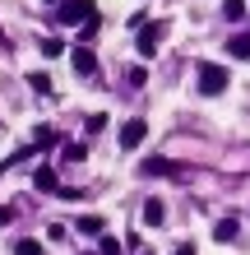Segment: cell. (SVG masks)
Listing matches in <instances>:
<instances>
[{
    "instance_id": "6da1fadb",
    "label": "cell",
    "mask_w": 250,
    "mask_h": 255,
    "mask_svg": "<svg viewBox=\"0 0 250 255\" xmlns=\"http://www.w3.org/2000/svg\"><path fill=\"white\" fill-rule=\"evenodd\" d=\"M88 14H93V0H61L51 23L56 28H75V23H88Z\"/></svg>"
},
{
    "instance_id": "7a4b0ae2",
    "label": "cell",
    "mask_w": 250,
    "mask_h": 255,
    "mask_svg": "<svg viewBox=\"0 0 250 255\" xmlns=\"http://www.w3.org/2000/svg\"><path fill=\"white\" fill-rule=\"evenodd\" d=\"M223 88H227V70H223V65H209V61H204V65H199V93L218 98Z\"/></svg>"
},
{
    "instance_id": "3957f363",
    "label": "cell",
    "mask_w": 250,
    "mask_h": 255,
    "mask_svg": "<svg viewBox=\"0 0 250 255\" xmlns=\"http://www.w3.org/2000/svg\"><path fill=\"white\" fill-rule=\"evenodd\" d=\"M70 65H75L79 79H93L97 74V51L93 47H70Z\"/></svg>"
},
{
    "instance_id": "277c9868",
    "label": "cell",
    "mask_w": 250,
    "mask_h": 255,
    "mask_svg": "<svg viewBox=\"0 0 250 255\" xmlns=\"http://www.w3.org/2000/svg\"><path fill=\"white\" fill-rule=\"evenodd\" d=\"M167 37V19H158V23H149L139 33V56H158V42Z\"/></svg>"
},
{
    "instance_id": "5b68a950",
    "label": "cell",
    "mask_w": 250,
    "mask_h": 255,
    "mask_svg": "<svg viewBox=\"0 0 250 255\" xmlns=\"http://www.w3.org/2000/svg\"><path fill=\"white\" fill-rule=\"evenodd\" d=\"M144 134H149V126H144L139 116H135V121H125L121 126V148H125V153H135V148L144 144Z\"/></svg>"
},
{
    "instance_id": "8992f818",
    "label": "cell",
    "mask_w": 250,
    "mask_h": 255,
    "mask_svg": "<svg viewBox=\"0 0 250 255\" xmlns=\"http://www.w3.org/2000/svg\"><path fill=\"white\" fill-rule=\"evenodd\" d=\"M237 237H241V223H237V218H223V223L213 228V242H223V246H232Z\"/></svg>"
},
{
    "instance_id": "52a82bcc",
    "label": "cell",
    "mask_w": 250,
    "mask_h": 255,
    "mask_svg": "<svg viewBox=\"0 0 250 255\" xmlns=\"http://www.w3.org/2000/svg\"><path fill=\"white\" fill-rule=\"evenodd\" d=\"M144 223H149V228H163L167 223V204L163 200H144Z\"/></svg>"
},
{
    "instance_id": "ba28073f",
    "label": "cell",
    "mask_w": 250,
    "mask_h": 255,
    "mask_svg": "<svg viewBox=\"0 0 250 255\" xmlns=\"http://www.w3.org/2000/svg\"><path fill=\"white\" fill-rule=\"evenodd\" d=\"M75 228H79L83 237H102V214H79Z\"/></svg>"
},
{
    "instance_id": "9c48e42d",
    "label": "cell",
    "mask_w": 250,
    "mask_h": 255,
    "mask_svg": "<svg viewBox=\"0 0 250 255\" xmlns=\"http://www.w3.org/2000/svg\"><path fill=\"white\" fill-rule=\"evenodd\" d=\"M33 186L37 190H56V167H51V162H42V167L33 172Z\"/></svg>"
},
{
    "instance_id": "30bf717a",
    "label": "cell",
    "mask_w": 250,
    "mask_h": 255,
    "mask_svg": "<svg viewBox=\"0 0 250 255\" xmlns=\"http://www.w3.org/2000/svg\"><path fill=\"white\" fill-rule=\"evenodd\" d=\"M61 51H70L61 37H42V56H47V61H61Z\"/></svg>"
},
{
    "instance_id": "8fae6325",
    "label": "cell",
    "mask_w": 250,
    "mask_h": 255,
    "mask_svg": "<svg viewBox=\"0 0 250 255\" xmlns=\"http://www.w3.org/2000/svg\"><path fill=\"white\" fill-rule=\"evenodd\" d=\"M227 51L237 56V61H250V33H246V37H232V42H227Z\"/></svg>"
},
{
    "instance_id": "7c38bea8",
    "label": "cell",
    "mask_w": 250,
    "mask_h": 255,
    "mask_svg": "<svg viewBox=\"0 0 250 255\" xmlns=\"http://www.w3.org/2000/svg\"><path fill=\"white\" fill-rule=\"evenodd\" d=\"M167 172H171L167 158H149V162H144V176H167Z\"/></svg>"
},
{
    "instance_id": "4fadbf2b",
    "label": "cell",
    "mask_w": 250,
    "mask_h": 255,
    "mask_svg": "<svg viewBox=\"0 0 250 255\" xmlns=\"http://www.w3.org/2000/svg\"><path fill=\"white\" fill-rule=\"evenodd\" d=\"M14 255H42V242H33V237H19V242H14Z\"/></svg>"
},
{
    "instance_id": "5bb4252c",
    "label": "cell",
    "mask_w": 250,
    "mask_h": 255,
    "mask_svg": "<svg viewBox=\"0 0 250 255\" xmlns=\"http://www.w3.org/2000/svg\"><path fill=\"white\" fill-rule=\"evenodd\" d=\"M223 19H246V0H227V5H223Z\"/></svg>"
},
{
    "instance_id": "9a60e30c",
    "label": "cell",
    "mask_w": 250,
    "mask_h": 255,
    "mask_svg": "<svg viewBox=\"0 0 250 255\" xmlns=\"http://www.w3.org/2000/svg\"><path fill=\"white\" fill-rule=\"evenodd\" d=\"M97 28H102V19H88V23H79V37H83V47L97 37Z\"/></svg>"
},
{
    "instance_id": "2e32d148",
    "label": "cell",
    "mask_w": 250,
    "mask_h": 255,
    "mask_svg": "<svg viewBox=\"0 0 250 255\" xmlns=\"http://www.w3.org/2000/svg\"><path fill=\"white\" fill-rule=\"evenodd\" d=\"M97 251L102 255H121V242H116V237H97Z\"/></svg>"
},
{
    "instance_id": "e0dca14e",
    "label": "cell",
    "mask_w": 250,
    "mask_h": 255,
    "mask_svg": "<svg viewBox=\"0 0 250 255\" xmlns=\"http://www.w3.org/2000/svg\"><path fill=\"white\" fill-rule=\"evenodd\" d=\"M102 126H107V116L97 112V116H88V121H83V134H102Z\"/></svg>"
},
{
    "instance_id": "ac0fdd59",
    "label": "cell",
    "mask_w": 250,
    "mask_h": 255,
    "mask_svg": "<svg viewBox=\"0 0 250 255\" xmlns=\"http://www.w3.org/2000/svg\"><path fill=\"white\" fill-rule=\"evenodd\" d=\"M28 84H33L37 93H51V79H47V74H42V70H37V74H28Z\"/></svg>"
},
{
    "instance_id": "d6986e66",
    "label": "cell",
    "mask_w": 250,
    "mask_h": 255,
    "mask_svg": "<svg viewBox=\"0 0 250 255\" xmlns=\"http://www.w3.org/2000/svg\"><path fill=\"white\" fill-rule=\"evenodd\" d=\"M144 79H149V70H144V65H130V88H144Z\"/></svg>"
},
{
    "instance_id": "ffe728a7",
    "label": "cell",
    "mask_w": 250,
    "mask_h": 255,
    "mask_svg": "<svg viewBox=\"0 0 250 255\" xmlns=\"http://www.w3.org/2000/svg\"><path fill=\"white\" fill-rule=\"evenodd\" d=\"M47 237H51V242H65V237H70V228H65V223H51V228H47Z\"/></svg>"
},
{
    "instance_id": "44dd1931",
    "label": "cell",
    "mask_w": 250,
    "mask_h": 255,
    "mask_svg": "<svg viewBox=\"0 0 250 255\" xmlns=\"http://www.w3.org/2000/svg\"><path fill=\"white\" fill-rule=\"evenodd\" d=\"M171 255H195V246H190V242H181V246H176Z\"/></svg>"
},
{
    "instance_id": "7402d4cb",
    "label": "cell",
    "mask_w": 250,
    "mask_h": 255,
    "mask_svg": "<svg viewBox=\"0 0 250 255\" xmlns=\"http://www.w3.org/2000/svg\"><path fill=\"white\" fill-rule=\"evenodd\" d=\"M9 218H14V214H9V209H5V204H0V223H9Z\"/></svg>"
},
{
    "instance_id": "603a6c76",
    "label": "cell",
    "mask_w": 250,
    "mask_h": 255,
    "mask_svg": "<svg viewBox=\"0 0 250 255\" xmlns=\"http://www.w3.org/2000/svg\"><path fill=\"white\" fill-rule=\"evenodd\" d=\"M83 255H102V251H83Z\"/></svg>"
},
{
    "instance_id": "cb8c5ba5",
    "label": "cell",
    "mask_w": 250,
    "mask_h": 255,
    "mask_svg": "<svg viewBox=\"0 0 250 255\" xmlns=\"http://www.w3.org/2000/svg\"><path fill=\"white\" fill-rule=\"evenodd\" d=\"M56 5H61V0H56Z\"/></svg>"
}]
</instances>
